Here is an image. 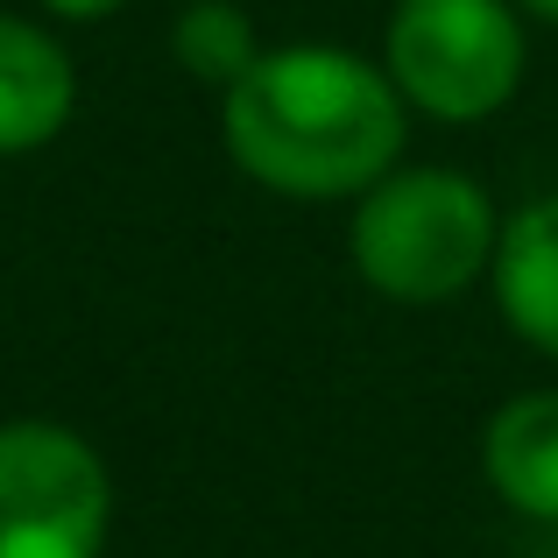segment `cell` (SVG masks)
<instances>
[{"label": "cell", "mask_w": 558, "mask_h": 558, "mask_svg": "<svg viewBox=\"0 0 558 558\" xmlns=\"http://www.w3.org/2000/svg\"><path fill=\"white\" fill-rule=\"evenodd\" d=\"M502 205L474 170L396 163L347 205V262L381 304L438 312V304L488 290Z\"/></svg>", "instance_id": "2"}, {"label": "cell", "mask_w": 558, "mask_h": 558, "mask_svg": "<svg viewBox=\"0 0 558 558\" xmlns=\"http://www.w3.org/2000/svg\"><path fill=\"white\" fill-rule=\"evenodd\" d=\"M488 298H495V318L531 354L558 361V191H531L502 213Z\"/></svg>", "instance_id": "6"}, {"label": "cell", "mask_w": 558, "mask_h": 558, "mask_svg": "<svg viewBox=\"0 0 558 558\" xmlns=\"http://www.w3.org/2000/svg\"><path fill=\"white\" fill-rule=\"evenodd\" d=\"M262 50H269V36H262V22L241 0H184L178 22H170V64L191 85H205L213 99L227 85H241Z\"/></svg>", "instance_id": "8"}, {"label": "cell", "mask_w": 558, "mask_h": 558, "mask_svg": "<svg viewBox=\"0 0 558 558\" xmlns=\"http://www.w3.org/2000/svg\"><path fill=\"white\" fill-rule=\"evenodd\" d=\"M219 149L255 191L290 205H354L410 163V107L381 57L347 43H269L219 93Z\"/></svg>", "instance_id": "1"}, {"label": "cell", "mask_w": 558, "mask_h": 558, "mask_svg": "<svg viewBox=\"0 0 558 558\" xmlns=\"http://www.w3.org/2000/svg\"><path fill=\"white\" fill-rule=\"evenodd\" d=\"M517 14L531 28H558V0H517Z\"/></svg>", "instance_id": "10"}, {"label": "cell", "mask_w": 558, "mask_h": 558, "mask_svg": "<svg viewBox=\"0 0 558 558\" xmlns=\"http://www.w3.org/2000/svg\"><path fill=\"white\" fill-rule=\"evenodd\" d=\"M28 8H36L43 22H57V28H93V22H113L128 0H28Z\"/></svg>", "instance_id": "9"}, {"label": "cell", "mask_w": 558, "mask_h": 558, "mask_svg": "<svg viewBox=\"0 0 558 558\" xmlns=\"http://www.w3.org/2000/svg\"><path fill=\"white\" fill-rule=\"evenodd\" d=\"M481 474L523 523H558V389H517L481 424Z\"/></svg>", "instance_id": "7"}, {"label": "cell", "mask_w": 558, "mask_h": 558, "mask_svg": "<svg viewBox=\"0 0 558 558\" xmlns=\"http://www.w3.org/2000/svg\"><path fill=\"white\" fill-rule=\"evenodd\" d=\"M113 466L57 417L0 424V558H107Z\"/></svg>", "instance_id": "4"}, {"label": "cell", "mask_w": 558, "mask_h": 558, "mask_svg": "<svg viewBox=\"0 0 558 558\" xmlns=\"http://www.w3.org/2000/svg\"><path fill=\"white\" fill-rule=\"evenodd\" d=\"M375 57L410 121L488 128L531 78V22L517 0H396Z\"/></svg>", "instance_id": "3"}, {"label": "cell", "mask_w": 558, "mask_h": 558, "mask_svg": "<svg viewBox=\"0 0 558 558\" xmlns=\"http://www.w3.org/2000/svg\"><path fill=\"white\" fill-rule=\"evenodd\" d=\"M78 121V57L43 14L0 8V163L43 156Z\"/></svg>", "instance_id": "5"}]
</instances>
